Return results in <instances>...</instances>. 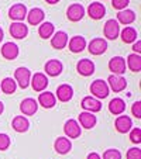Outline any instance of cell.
<instances>
[{"label":"cell","instance_id":"6da1fadb","mask_svg":"<svg viewBox=\"0 0 141 159\" xmlns=\"http://www.w3.org/2000/svg\"><path fill=\"white\" fill-rule=\"evenodd\" d=\"M90 93L95 96V99H106L109 96V86L105 80L97 79L90 84Z\"/></svg>","mask_w":141,"mask_h":159},{"label":"cell","instance_id":"7a4b0ae2","mask_svg":"<svg viewBox=\"0 0 141 159\" xmlns=\"http://www.w3.org/2000/svg\"><path fill=\"white\" fill-rule=\"evenodd\" d=\"M14 79H16V83H18V86L21 89H27L30 86V80H31V73L27 68H17L14 72Z\"/></svg>","mask_w":141,"mask_h":159},{"label":"cell","instance_id":"3957f363","mask_svg":"<svg viewBox=\"0 0 141 159\" xmlns=\"http://www.w3.org/2000/svg\"><path fill=\"white\" fill-rule=\"evenodd\" d=\"M63 132H65V135L69 138H79L81 137V127H79L78 121L73 120V118H71V120H68L65 124H63Z\"/></svg>","mask_w":141,"mask_h":159},{"label":"cell","instance_id":"277c9868","mask_svg":"<svg viewBox=\"0 0 141 159\" xmlns=\"http://www.w3.org/2000/svg\"><path fill=\"white\" fill-rule=\"evenodd\" d=\"M9 17L12 20H16V21H23L26 17H27V7L24 6L23 3H16L10 7L9 10Z\"/></svg>","mask_w":141,"mask_h":159},{"label":"cell","instance_id":"5b68a950","mask_svg":"<svg viewBox=\"0 0 141 159\" xmlns=\"http://www.w3.org/2000/svg\"><path fill=\"white\" fill-rule=\"evenodd\" d=\"M81 107L83 108L85 111H87V113H97V111L102 110V103L99 102L97 99H95V97H83L81 102Z\"/></svg>","mask_w":141,"mask_h":159},{"label":"cell","instance_id":"8992f818","mask_svg":"<svg viewBox=\"0 0 141 159\" xmlns=\"http://www.w3.org/2000/svg\"><path fill=\"white\" fill-rule=\"evenodd\" d=\"M103 33H105V37L109 39H116L120 34V25L114 18L111 20H107L105 24V28H103Z\"/></svg>","mask_w":141,"mask_h":159},{"label":"cell","instance_id":"52a82bcc","mask_svg":"<svg viewBox=\"0 0 141 159\" xmlns=\"http://www.w3.org/2000/svg\"><path fill=\"white\" fill-rule=\"evenodd\" d=\"M89 52L92 55H102L106 52L107 49V42L103 38H93L92 41L89 42V47H87Z\"/></svg>","mask_w":141,"mask_h":159},{"label":"cell","instance_id":"ba28073f","mask_svg":"<svg viewBox=\"0 0 141 159\" xmlns=\"http://www.w3.org/2000/svg\"><path fill=\"white\" fill-rule=\"evenodd\" d=\"M30 84L35 92H44L48 86V78L44 75V73H34V76L31 78Z\"/></svg>","mask_w":141,"mask_h":159},{"label":"cell","instance_id":"9c48e42d","mask_svg":"<svg viewBox=\"0 0 141 159\" xmlns=\"http://www.w3.org/2000/svg\"><path fill=\"white\" fill-rule=\"evenodd\" d=\"M109 84L107 86L110 87L113 92L119 93V92H123L124 89L127 87V80L123 78V76H119V75H110L107 79Z\"/></svg>","mask_w":141,"mask_h":159},{"label":"cell","instance_id":"30bf717a","mask_svg":"<svg viewBox=\"0 0 141 159\" xmlns=\"http://www.w3.org/2000/svg\"><path fill=\"white\" fill-rule=\"evenodd\" d=\"M126 61L121 57H114L109 61V69L114 73V75L121 76L124 72H126Z\"/></svg>","mask_w":141,"mask_h":159},{"label":"cell","instance_id":"8fae6325","mask_svg":"<svg viewBox=\"0 0 141 159\" xmlns=\"http://www.w3.org/2000/svg\"><path fill=\"white\" fill-rule=\"evenodd\" d=\"M85 16V7L79 3H73L68 7L66 10V17L71 21H79L82 20Z\"/></svg>","mask_w":141,"mask_h":159},{"label":"cell","instance_id":"7c38bea8","mask_svg":"<svg viewBox=\"0 0 141 159\" xmlns=\"http://www.w3.org/2000/svg\"><path fill=\"white\" fill-rule=\"evenodd\" d=\"M114 127H116L117 132H120V134H127V132L131 129L133 127V121L129 116H119L114 121Z\"/></svg>","mask_w":141,"mask_h":159},{"label":"cell","instance_id":"4fadbf2b","mask_svg":"<svg viewBox=\"0 0 141 159\" xmlns=\"http://www.w3.org/2000/svg\"><path fill=\"white\" fill-rule=\"evenodd\" d=\"M20 110L24 116H34L38 110V103H37L35 99H31V97H27L21 102L20 104Z\"/></svg>","mask_w":141,"mask_h":159},{"label":"cell","instance_id":"5bb4252c","mask_svg":"<svg viewBox=\"0 0 141 159\" xmlns=\"http://www.w3.org/2000/svg\"><path fill=\"white\" fill-rule=\"evenodd\" d=\"M87 14H89V17L93 18V20H100V18H103L106 14V7L103 6V3H99V2L90 3L89 7H87Z\"/></svg>","mask_w":141,"mask_h":159},{"label":"cell","instance_id":"9a60e30c","mask_svg":"<svg viewBox=\"0 0 141 159\" xmlns=\"http://www.w3.org/2000/svg\"><path fill=\"white\" fill-rule=\"evenodd\" d=\"M10 34H12V37H14L16 39H23L27 37L28 27L24 23L16 21V23H12V25H10Z\"/></svg>","mask_w":141,"mask_h":159},{"label":"cell","instance_id":"2e32d148","mask_svg":"<svg viewBox=\"0 0 141 159\" xmlns=\"http://www.w3.org/2000/svg\"><path fill=\"white\" fill-rule=\"evenodd\" d=\"M54 148L57 151V153L66 155V153L71 152V149H72V142L69 141L66 137H58L54 142Z\"/></svg>","mask_w":141,"mask_h":159},{"label":"cell","instance_id":"e0dca14e","mask_svg":"<svg viewBox=\"0 0 141 159\" xmlns=\"http://www.w3.org/2000/svg\"><path fill=\"white\" fill-rule=\"evenodd\" d=\"M76 70L82 76H92L95 73V63L90 59H81L76 65Z\"/></svg>","mask_w":141,"mask_h":159},{"label":"cell","instance_id":"ac0fdd59","mask_svg":"<svg viewBox=\"0 0 141 159\" xmlns=\"http://www.w3.org/2000/svg\"><path fill=\"white\" fill-rule=\"evenodd\" d=\"M62 69H63V66L58 59H49L48 62L45 63V73L48 76H54V78L55 76H59Z\"/></svg>","mask_w":141,"mask_h":159},{"label":"cell","instance_id":"d6986e66","mask_svg":"<svg viewBox=\"0 0 141 159\" xmlns=\"http://www.w3.org/2000/svg\"><path fill=\"white\" fill-rule=\"evenodd\" d=\"M73 97V89L72 86H69V84H61L59 87L57 89V97L59 102L62 103H66Z\"/></svg>","mask_w":141,"mask_h":159},{"label":"cell","instance_id":"ffe728a7","mask_svg":"<svg viewBox=\"0 0 141 159\" xmlns=\"http://www.w3.org/2000/svg\"><path fill=\"white\" fill-rule=\"evenodd\" d=\"M96 123H97V118H96V116H93L92 113L83 111V113H81V114H79V123L78 124H81L83 128L92 129L93 127L96 125Z\"/></svg>","mask_w":141,"mask_h":159},{"label":"cell","instance_id":"44dd1931","mask_svg":"<svg viewBox=\"0 0 141 159\" xmlns=\"http://www.w3.org/2000/svg\"><path fill=\"white\" fill-rule=\"evenodd\" d=\"M86 48V41H85L83 37L81 35H75L69 39V51L73 52V54H78V52H82Z\"/></svg>","mask_w":141,"mask_h":159},{"label":"cell","instance_id":"7402d4cb","mask_svg":"<svg viewBox=\"0 0 141 159\" xmlns=\"http://www.w3.org/2000/svg\"><path fill=\"white\" fill-rule=\"evenodd\" d=\"M109 111L114 116H121L126 111V103H124V100L120 99V97H116V99L110 100V103H109Z\"/></svg>","mask_w":141,"mask_h":159},{"label":"cell","instance_id":"603a6c76","mask_svg":"<svg viewBox=\"0 0 141 159\" xmlns=\"http://www.w3.org/2000/svg\"><path fill=\"white\" fill-rule=\"evenodd\" d=\"M44 17H45V14H44V11H42V9H40V7H34L30 11H27V20L31 25L41 24Z\"/></svg>","mask_w":141,"mask_h":159},{"label":"cell","instance_id":"cb8c5ba5","mask_svg":"<svg viewBox=\"0 0 141 159\" xmlns=\"http://www.w3.org/2000/svg\"><path fill=\"white\" fill-rule=\"evenodd\" d=\"M2 55H3V58H6L9 61L16 59L18 57V47L13 42H6L2 47Z\"/></svg>","mask_w":141,"mask_h":159},{"label":"cell","instance_id":"d4e9b609","mask_svg":"<svg viewBox=\"0 0 141 159\" xmlns=\"http://www.w3.org/2000/svg\"><path fill=\"white\" fill-rule=\"evenodd\" d=\"M66 44H68V34L63 33V31H57V33L54 34V37H52V39H51L52 48L62 49V48L66 47Z\"/></svg>","mask_w":141,"mask_h":159},{"label":"cell","instance_id":"484cf974","mask_svg":"<svg viewBox=\"0 0 141 159\" xmlns=\"http://www.w3.org/2000/svg\"><path fill=\"white\" fill-rule=\"evenodd\" d=\"M12 127L16 132H26L30 127V121L24 116H16L12 121Z\"/></svg>","mask_w":141,"mask_h":159},{"label":"cell","instance_id":"4316f807","mask_svg":"<svg viewBox=\"0 0 141 159\" xmlns=\"http://www.w3.org/2000/svg\"><path fill=\"white\" fill-rule=\"evenodd\" d=\"M38 104H41L44 108H52L57 103V99H55V94L51 93V92H44L38 96Z\"/></svg>","mask_w":141,"mask_h":159},{"label":"cell","instance_id":"83f0119b","mask_svg":"<svg viewBox=\"0 0 141 159\" xmlns=\"http://www.w3.org/2000/svg\"><path fill=\"white\" fill-rule=\"evenodd\" d=\"M117 23L121 24H131L135 21V13L133 10H121L117 13Z\"/></svg>","mask_w":141,"mask_h":159},{"label":"cell","instance_id":"f1b7e54d","mask_svg":"<svg viewBox=\"0 0 141 159\" xmlns=\"http://www.w3.org/2000/svg\"><path fill=\"white\" fill-rule=\"evenodd\" d=\"M0 89L6 94H13L16 92V89H17V83L12 78H4L2 80V83H0Z\"/></svg>","mask_w":141,"mask_h":159},{"label":"cell","instance_id":"f546056e","mask_svg":"<svg viewBox=\"0 0 141 159\" xmlns=\"http://www.w3.org/2000/svg\"><path fill=\"white\" fill-rule=\"evenodd\" d=\"M126 65H129L130 70H133V72H140L141 70V57L138 54L129 55Z\"/></svg>","mask_w":141,"mask_h":159},{"label":"cell","instance_id":"4dcf8cb0","mask_svg":"<svg viewBox=\"0 0 141 159\" xmlns=\"http://www.w3.org/2000/svg\"><path fill=\"white\" fill-rule=\"evenodd\" d=\"M120 35H121V41H123L124 44H131V42H134L135 38H137V31L133 27H126L120 33Z\"/></svg>","mask_w":141,"mask_h":159},{"label":"cell","instance_id":"1f68e13d","mask_svg":"<svg viewBox=\"0 0 141 159\" xmlns=\"http://www.w3.org/2000/svg\"><path fill=\"white\" fill-rule=\"evenodd\" d=\"M54 31H55L54 24H52V23H48V21L42 23V24L40 25V28H38V34H40V37H41V38H44V39L49 38V37H51L52 34H54Z\"/></svg>","mask_w":141,"mask_h":159},{"label":"cell","instance_id":"d6a6232c","mask_svg":"<svg viewBox=\"0 0 141 159\" xmlns=\"http://www.w3.org/2000/svg\"><path fill=\"white\" fill-rule=\"evenodd\" d=\"M103 159H121V152L119 149H114V148L106 149L103 152Z\"/></svg>","mask_w":141,"mask_h":159},{"label":"cell","instance_id":"836d02e7","mask_svg":"<svg viewBox=\"0 0 141 159\" xmlns=\"http://www.w3.org/2000/svg\"><path fill=\"white\" fill-rule=\"evenodd\" d=\"M130 141L133 144H140L141 142V128L140 127H135V128L131 129L130 132Z\"/></svg>","mask_w":141,"mask_h":159},{"label":"cell","instance_id":"e575fe53","mask_svg":"<svg viewBox=\"0 0 141 159\" xmlns=\"http://www.w3.org/2000/svg\"><path fill=\"white\" fill-rule=\"evenodd\" d=\"M10 144H12V139L7 134H0V151H6L9 149Z\"/></svg>","mask_w":141,"mask_h":159},{"label":"cell","instance_id":"d590c367","mask_svg":"<svg viewBox=\"0 0 141 159\" xmlns=\"http://www.w3.org/2000/svg\"><path fill=\"white\" fill-rule=\"evenodd\" d=\"M130 4V0H113L111 2V6L116 10H126V7Z\"/></svg>","mask_w":141,"mask_h":159},{"label":"cell","instance_id":"8d00e7d4","mask_svg":"<svg viewBox=\"0 0 141 159\" xmlns=\"http://www.w3.org/2000/svg\"><path fill=\"white\" fill-rule=\"evenodd\" d=\"M127 159H141V149L140 148H130L126 153Z\"/></svg>","mask_w":141,"mask_h":159},{"label":"cell","instance_id":"74e56055","mask_svg":"<svg viewBox=\"0 0 141 159\" xmlns=\"http://www.w3.org/2000/svg\"><path fill=\"white\" fill-rule=\"evenodd\" d=\"M131 113L135 118H141V102H135L131 107Z\"/></svg>","mask_w":141,"mask_h":159},{"label":"cell","instance_id":"f35d334b","mask_svg":"<svg viewBox=\"0 0 141 159\" xmlns=\"http://www.w3.org/2000/svg\"><path fill=\"white\" fill-rule=\"evenodd\" d=\"M133 51H134V54L140 55V52H141V41H137L134 45H133Z\"/></svg>","mask_w":141,"mask_h":159},{"label":"cell","instance_id":"ab89813d","mask_svg":"<svg viewBox=\"0 0 141 159\" xmlns=\"http://www.w3.org/2000/svg\"><path fill=\"white\" fill-rule=\"evenodd\" d=\"M86 159H102V158H100L99 153H96V152H90L89 155H87V158H86Z\"/></svg>","mask_w":141,"mask_h":159},{"label":"cell","instance_id":"60d3db41","mask_svg":"<svg viewBox=\"0 0 141 159\" xmlns=\"http://www.w3.org/2000/svg\"><path fill=\"white\" fill-rule=\"evenodd\" d=\"M45 2H47V3H49V4H57L59 0H45Z\"/></svg>","mask_w":141,"mask_h":159},{"label":"cell","instance_id":"b9f144b4","mask_svg":"<svg viewBox=\"0 0 141 159\" xmlns=\"http://www.w3.org/2000/svg\"><path fill=\"white\" fill-rule=\"evenodd\" d=\"M3 38H4V33H3V30H2V27H0V42L3 41Z\"/></svg>","mask_w":141,"mask_h":159},{"label":"cell","instance_id":"7bdbcfd3","mask_svg":"<svg viewBox=\"0 0 141 159\" xmlns=\"http://www.w3.org/2000/svg\"><path fill=\"white\" fill-rule=\"evenodd\" d=\"M3 110H4V104L2 102H0V114H2V113H3Z\"/></svg>","mask_w":141,"mask_h":159}]
</instances>
